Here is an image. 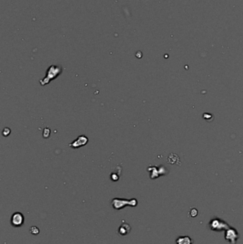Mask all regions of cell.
I'll list each match as a JSON object with an SVG mask.
<instances>
[{
  "instance_id": "1",
  "label": "cell",
  "mask_w": 243,
  "mask_h": 244,
  "mask_svg": "<svg viewBox=\"0 0 243 244\" xmlns=\"http://www.w3.org/2000/svg\"><path fill=\"white\" fill-rule=\"evenodd\" d=\"M62 72V68L61 66L59 65H52L48 68L47 71L46 76L43 79L40 80V83L42 86H44L46 84H48L52 80L55 79L56 78L58 77L59 76Z\"/></svg>"
},
{
  "instance_id": "2",
  "label": "cell",
  "mask_w": 243,
  "mask_h": 244,
  "mask_svg": "<svg viewBox=\"0 0 243 244\" xmlns=\"http://www.w3.org/2000/svg\"><path fill=\"white\" fill-rule=\"evenodd\" d=\"M112 207L116 210H121L126 206H132L135 207L138 205V201L136 199H119L115 198L111 201Z\"/></svg>"
},
{
  "instance_id": "3",
  "label": "cell",
  "mask_w": 243,
  "mask_h": 244,
  "mask_svg": "<svg viewBox=\"0 0 243 244\" xmlns=\"http://www.w3.org/2000/svg\"><path fill=\"white\" fill-rule=\"evenodd\" d=\"M210 227L213 231H220L223 230H227L230 226L228 224L226 223L225 221H223L220 219H214L211 221L210 223Z\"/></svg>"
},
{
  "instance_id": "4",
  "label": "cell",
  "mask_w": 243,
  "mask_h": 244,
  "mask_svg": "<svg viewBox=\"0 0 243 244\" xmlns=\"http://www.w3.org/2000/svg\"><path fill=\"white\" fill-rule=\"evenodd\" d=\"M11 224L14 227H20L24 223V216L20 212H15L11 217Z\"/></svg>"
},
{
  "instance_id": "5",
  "label": "cell",
  "mask_w": 243,
  "mask_h": 244,
  "mask_svg": "<svg viewBox=\"0 0 243 244\" xmlns=\"http://www.w3.org/2000/svg\"><path fill=\"white\" fill-rule=\"evenodd\" d=\"M238 237H239L238 236V233L235 229L229 228L227 230H226L225 238L231 244H235L236 241H237L238 239Z\"/></svg>"
},
{
  "instance_id": "6",
  "label": "cell",
  "mask_w": 243,
  "mask_h": 244,
  "mask_svg": "<svg viewBox=\"0 0 243 244\" xmlns=\"http://www.w3.org/2000/svg\"><path fill=\"white\" fill-rule=\"evenodd\" d=\"M88 139L85 136H80L77 138L76 140L73 141L71 144H70L69 146L73 149H78L81 146H83L88 143Z\"/></svg>"
},
{
  "instance_id": "7",
  "label": "cell",
  "mask_w": 243,
  "mask_h": 244,
  "mask_svg": "<svg viewBox=\"0 0 243 244\" xmlns=\"http://www.w3.org/2000/svg\"><path fill=\"white\" fill-rule=\"evenodd\" d=\"M131 231V228L129 223L126 222H123L121 225L119 226V233L121 236L128 235Z\"/></svg>"
},
{
  "instance_id": "8",
  "label": "cell",
  "mask_w": 243,
  "mask_h": 244,
  "mask_svg": "<svg viewBox=\"0 0 243 244\" xmlns=\"http://www.w3.org/2000/svg\"><path fill=\"white\" fill-rule=\"evenodd\" d=\"M176 244H193V240L189 236H180L177 238Z\"/></svg>"
},
{
  "instance_id": "9",
  "label": "cell",
  "mask_w": 243,
  "mask_h": 244,
  "mask_svg": "<svg viewBox=\"0 0 243 244\" xmlns=\"http://www.w3.org/2000/svg\"><path fill=\"white\" fill-rule=\"evenodd\" d=\"M30 233L33 234V235H37V234H39V228L37 226L31 227Z\"/></svg>"
}]
</instances>
